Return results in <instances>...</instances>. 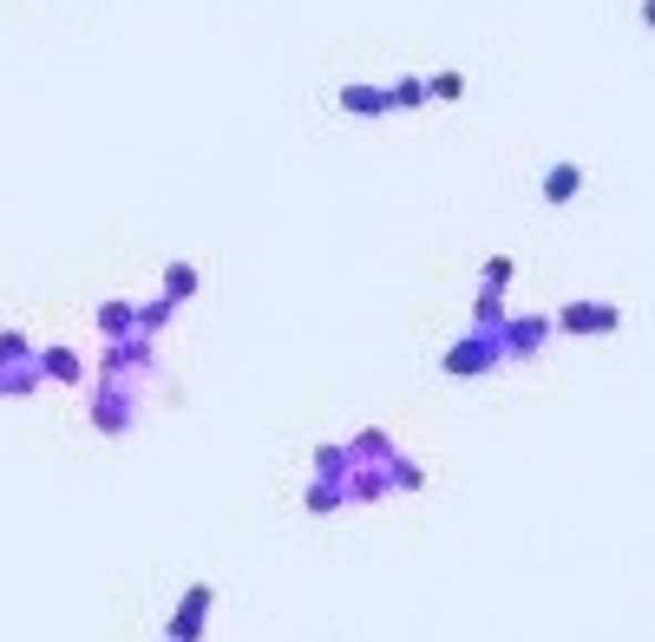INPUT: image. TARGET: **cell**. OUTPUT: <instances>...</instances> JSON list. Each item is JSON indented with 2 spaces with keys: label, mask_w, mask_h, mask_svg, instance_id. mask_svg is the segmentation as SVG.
Wrapping results in <instances>:
<instances>
[{
  "label": "cell",
  "mask_w": 655,
  "mask_h": 642,
  "mask_svg": "<svg viewBox=\"0 0 655 642\" xmlns=\"http://www.w3.org/2000/svg\"><path fill=\"white\" fill-rule=\"evenodd\" d=\"M564 328H571V335H610V328H616V308L577 302V308H564Z\"/></svg>",
  "instance_id": "2"
},
{
  "label": "cell",
  "mask_w": 655,
  "mask_h": 642,
  "mask_svg": "<svg viewBox=\"0 0 655 642\" xmlns=\"http://www.w3.org/2000/svg\"><path fill=\"white\" fill-rule=\"evenodd\" d=\"M544 197H551V204H571V197H577V171H571V164L551 171V177H544Z\"/></svg>",
  "instance_id": "3"
},
{
  "label": "cell",
  "mask_w": 655,
  "mask_h": 642,
  "mask_svg": "<svg viewBox=\"0 0 655 642\" xmlns=\"http://www.w3.org/2000/svg\"><path fill=\"white\" fill-rule=\"evenodd\" d=\"M211 583H191V597H184V610H177V623H171V642H197L204 636V623H211Z\"/></svg>",
  "instance_id": "1"
}]
</instances>
